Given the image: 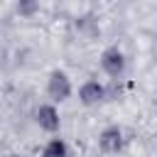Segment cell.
Listing matches in <instances>:
<instances>
[{"instance_id": "cell-1", "label": "cell", "mask_w": 157, "mask_h": 157, "mask_svg": "<svg viewBox=\"0 0 157 157\" xmlns=\"http://www.w3.org/2000/svg\"><path fill=\"white\" fill-rule=\"evenodd\" d=\"M47 93L52 101H66L71 96V81L64 71H52L49 74V81H47Z\"/></svg>"}, {"instance_id": "cell-2", "label": "cell", "mask_w": 157, "mask_h": 157, "mask_svg": "<svg viewBox=\"0 0 157 157\" xmlns=\"http://www.w3.org/2000/svg\"><path fill=\"white\" fill-rule=\"evenodd\" d=\"M101 66H103V71H105L108 76L118 78V76L123 74V69H125V56H123V52H120L118 47H108V49L101 54Z\"/></svg>"}, {"instance_id": "cell-4", "label": "cell", "mask_w": 157, "mask_h": 157, "mask_svg": "<svg viewBox=\"0 0 157 157\" xmlns=\"http://www.w3.org/2000/svg\"><path fill=\"white\" fill-rule=\"evenodd\" d=\"M78 98L83 105H93L98 101L105 98V86H101L98 81H86L81 88H78Z\"/></svg>"}, {"instance_id": "cell-6", "label": "cell", "mask_w": 157, "mask_h": 157, "mask_svg": "<svg viewBox=\"0 0 157 157\" xmlns=\"http://www.w3.org/2000/svg\"><path fill=\"white\" fill-rule=\"evenodd\" d=\"M66 155H69L66 142H64V140H59V137L49 140V142L44 145V150H42V157H66Z\"/></svg>"}, {"instance_id": "cell-7", "label": "cell", "mask_w": 157, "mask_h": 157, "mask_svg": "<svg viewBox=\"0 0 157 157\" xmlns=\"http://www.w3.org/2000/svg\"><path fill=\"white\" fill-rule=\"evenodd\" d=\"M39 10V0H17V12L22 17H32Z\"/></svg>"}, {"instance_id": "cell-5", "label": "cell", "mask_w": 157, "mask_h": 157, "mask_svg": "<svg viewBox=\"0 0 157 157\" xmlns=\"http://www.w3.org/2000/svg\"><path fill=\"white\" fill-rule=\"evenodd\" d=\"M98 145H101L103 152H118L123 147V132H120V128H115V125L105 128L101 132V137H98Z\"/></svg>"}, {"instance_id": "cell-3", "label": "cell", "mask_w": 157, "mask_h": 157, "mask_svg": "<svg viewBox=\"0 0 157 157\" xmlns=\"http://www.w3.org/2000/svg\"><path fill=\"white\" fill-rule=\"evenodd\" d=\"M34 120H37V125H39L42 130H47V132H56V130H59V125H61L59 110H56L52 103L39 105V108H37V113H34Z\"/></svg>"}]
</instances>
